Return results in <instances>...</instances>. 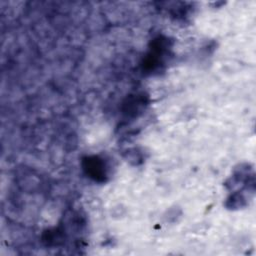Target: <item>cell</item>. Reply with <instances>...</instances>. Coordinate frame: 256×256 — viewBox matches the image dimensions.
<instances>
[{"instance_id": "cell-1", "label": "cell", "mask_w": 256, "mask_h": 256, "mask_svg": "<svg viewBox=\"0 0 256 256\" xmlns=\"http://www.w3.org/2000/svg\"><path fill=\"white\" fill-rule=\"evenodd\" d=\"M84 169L89 177L96 181L103 182L107 177V165L103 159L99 158L98 156L87 157L84 160Z\"/></svg>"}]
</instances>
